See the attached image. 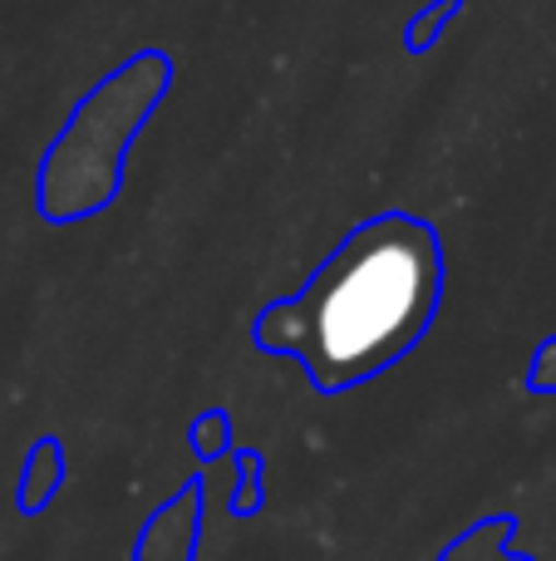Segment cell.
<instances>
[{
	"label": "cell",
	"mask_w": 556,
	"mask_h": 561,
	"mask_svg": "<svg viewBox=\"0 0 556 561\" xmlns=\"http://www.w3.org/2000/svg\"><path fill=\"white\" fill-rule=\"evenodd\" d=\"M187 438H193V448H197L202 458H217V454L227 448V409H212V414H202V419L193 424V434H187Z\"/></svg>",
	"instance_id": "5b68a950"
},
{
	"label": "cell",
	"mask_w": 556,
	"mask_h": 561,
	"mask_svg": "<svg viewBox=\"0 0 556 561\" xmlns=\"http://www.w3.org/2000/svg\"><path fill=\"white\" fill-rule=\"evenodd\" d=\"M59 483V444L45 438V444L30 454V478H25V507H39Z\"/></svg>",
	"instance_id": "277c9868"
},
{
	"label": "cell",
	"mask_w": 556,
	"mask_h": 561,
	"mask_svg": "<svg viewBox=\"0 0 556 561\" xmlns=\"http://www.w3.org/2000/svg\"><path fill=\"white\" fill-rule=\"evenodd\" d=\"M173 79L177 65L167 49H138L69 108L35 178V207L49 227H74L118 203L128 153L173 94Z\"/></svg>",
	"instance_id": "7a4b0ae2"
},
{
	"label": "cell",
	"mask_w": 556,
	"mask_h": 561,
	"mask_svg": "<svg viewBox=\"0 0 556 561\" xmlns=\"http://www.w3.org/2000/svg\"><path fill=\"white\" fill-rule=\"evenodd\" d=\"M443 237L414 213H374L335 242L305 286L256 316L262 355H286L321 394H345L399 365L443 300Z\"/></svg>",
	"instance_id": "6da1fadb"
},
{
	"label": "cell",
	"mask_w": 556,
	"mask_h": 561,
	"mask_svg": "<svg viewBox=\"0 0 556 561\" xmlns=\"http://www.w3.org/2000/svg\"><path fill=\"white\" fill-rule=\"evenodd\" d=\"M528 389H532V394H556V335H552V340H542L537 355H532Z\"/></svg>",
	"instance_id": "8992f818"
},
{
	"label": "cell",
	"mask_w": 556,
	"mask_h": 561,
	"mask_svg": "<svg viewBox=\"0 0 556 561\" xmlns=\"http://www.w3.org/2000/svg\"><path fill=\"white\" fill-rule=\"evenodd\" d=\"M459 15H463V0H429V5H419L414 20L404 25V49H409V55H429Z\"/></svg>",
	"instance_id": "3957f363"
}]
</instances>
